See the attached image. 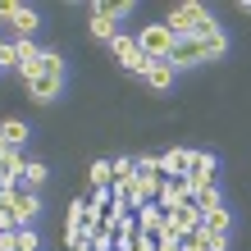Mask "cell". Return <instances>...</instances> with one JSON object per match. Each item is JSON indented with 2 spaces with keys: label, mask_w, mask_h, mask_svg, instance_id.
Masks as SVG:
<instances>
[{
  "label": "cell",
  "mask_w": 251,
  "mask_h": 251,
  "mask_svg": "<svg viewBox=\"0 0 251 251\" xmlns=\"http://www.w3.org/2000/svg\"><path fill=\"white\" fill-rule=\"evenodd\" d=\"M87 178H92V187H110V183H114V169H110V160H96V165L87 169Z\"/></svg>",
  "instance_id": "obj_19"
},
{
  "label": "cell",
  "mask_w": 251,
  "mask_h": 251,
  "mask_svg": "<svg viewBox=\"0 0 251 251\" xmlns=\"http://www.w3.org/2000/svg\"><path fill=\"white\" fill-rule=\"evenodd\" d=\"M9 27H14V41H19V37H32V32H37V9H27V5H23V9H19V19H14Z\"/></svg>",
  "instance_id": "obj_17"
},
{
  "label": "cell",
  "mask_w": 251,
  "mask_h": 251,
  "mask_svg": "<svg viewBox=\"0 0 251 251\" xmlns=\"http://www.w3.org/2000/svg\"><path fill=\"white\" fill-rule=\"evenodd\" d=\"M201 228L210 233V238H228V228H233V215L224 210V205H219V210H210V215L201 219Z\"/></svg>",
  "instance_id": "obj_13"
},
{
  "label": "cell",
  "mask_w": 251,
  "mask_h": 251,
  "mask_svg": "<svg viewBox=\"0 0 251 251\" xmlns=\"http://www.w3.org/2000/svg\"><path fill=\"white\" fill-rule=\"evenodd\" d=\"M19 0H0V19H5V23H14V19H19Z\"/></svg>",
  "instance_id": "obj_25"
},
{
  "label": "cell",
  "mask_w": 251,
  "mask_h": 251,
  "mask_svg": "<svg viewBox=\"0 0 251 251\" xmlns=\"http://www.w3.org/2000/svg\"><path fill=\"white\" fill-rule=\"evenodd\" d=\"M27 137H32V132H27L23 119H5V124H0V142H5V146H19V151H23Z\"/></svg>",
  "instance_id": "obj_15"
},
{
  "label": "cell",
  "mask_w": 251,
  "mask_h": 251,
  "mask_svg": "<svg viewBox=\"0 0 251 251\" xmlns=\"http://www.w3.org/2000/svg\"><path fill=\"white\" fill-rule=\"evenodd\" d=\"M174 78H178V69H174L169 60H151V64H146V73H142V82L151 87V92H169Z\"/></svg>",
  "instance_id": "obj_7"
},
{
  "label": "cell",
  "mask_w": 251,
  "mask_h": 251,
  "mask_svg": "<svg viewBox=\"0 0 251 251\" xmlns=\"http://www.w3.org/2000/svg\"><path fill=\"white\" fill-rule=\"evenodd\" d=\"M0 151H5V142H0Z\"/></svg>",
  "instance_id": "obj_28"
},
{
  "label": "cell",
  "mask_w": 251,
  "mask_h": 251,
  "mask_svg": "<svg viewBox=\"0 0 251 251\" xmlns=\"http://www.w3.org/2000/svg\"><path fill=\"white\" fill-rule=\"evenodd\" d=\"M187 174H215V155H210V151H192Z\"/></svg>",
  "instance_id": "obj_21"
},
{
  "label": "cell",
  "mask_w": 251,
  "mask_h": 251,
  "mask_svg": "<svg viewBox=\"0 0 251 251\" xmlns=\"http://www.w3.org/2000/svg\"><path fill=\"white\" fill-rule=\"evenodd\" d=\"M192 201V183L187 178H165V183H160V192H155V205H160V210H178V205H187Z\"/></svg>",
  "instance_id": "obj_5"
},
{
  "label": "cell",
  "mask_w": 251,
  "mask_h": 251,
  "mask_svg": "<svg viewBox=\"0 0 251 251\" xmlns=\"http://www.w3.org/2000/svg\"><path fill=\"white\" fill-rule=\"evenodd\" d=\"M46 178H50V169H46V165H41V160H27V165H23V178H19V183L37 192L41 183H46Z\"/></svg>",
  "instance_id": "obj_16"
},
{
  "label": "cell",
  "mask_w": 251,
  "mask_h": 251,
  "mask_svg": "<svg viewBox=\"0 0 251 251\" xmlns=\"http://www.w3.org/2000/svg\"><path fill=\"white\" fill-rule=\"evenodd\" d=\"M192 205L201 210V219L210 215V210H219V205H224V201H219V187H205V192H197V197H192Z\"/></svg>",
  "instance_id": "obj_18"
},
{
  "label": "cell",
  "mask_w": 251,
  "mask_h": 251,
  "mask_svg": "<svg viewBox=\"0 0 251 251\" xmlns=\"http://www.w3.org/2000/svg\"><path fill=\"white\" fill-rule=\"evenodd\" d=\"M23 165H27V155L19 146H5L0 151V178H23Z\"/></svg>",
  "instance_id": "obj_12"
},
{
  "label": "cell",
  "mask_w": 251,
  "mask_h": 251,
  "mask_svg": "<svg viewBox=\"0 0 251 251\" xmlns=\"http://www.w3.org/2000/svg\"><path fill=\"white\" fill-rule=\"evenodd\" d=\"M14 251H37V233H32V228H19V242H14Z\"/></svg>",
  "instance_id": "obj_24"
},
{
  "label": "cell",
  "mask_w": 251,
  "mask_h": 251,
  "mask_svg": "<svg viewBox=\"0 0 251 251\" xmlns=\"http://www.w3.org/2000/svg\"><path fill=\"white\" fill-rule=\"evenodd\" d=\"M92 37L96 41H114V37H119V23H114L110 14H100L96 5H92Z\"/></svg>",
  "instance_id": "obj_14"
},
{
  "label": "cell",
  "mask_w": 251,
  "mask_h": 251,
  "mask_svg": "<svg viewBox=\"0 0 251 251\" xmlns=\"http://www.w3.org/2000/svg\"><path fill=\"white\" fill-rule=\"evenodd\" d=\"M169 64L174 69H192V64H210L205 60V41H178V46H174V55H169Z\"/></svg>",
  "instance_id": "obj_8"
},
{
  "label": "cell",
  "mask_w": 251,
  "mask_h": 251,
  "mask_svg": "<svg viewBox=\"0 0 251 251\" xmlns=\"http://www.w3.org/2000/svg\"><path fill=\"white\" fill-rule=\"evenodd\" d=\"M0 233H14V210H5V205H0Z\"/></svg>",
  "instance_id": "obj_26"
},
{
  "label": "cell",
  "mask_w": 251,
  "mask_h": 251,
  "mask_svg": "<svg viewBox=\"0 0 251 251\" xmlns=\"http://www.w3.org/2000/svg\"><path fill=\"white\" fill-rule=\"evenodd\" d=\"M37 210H41V197H37L32 187H23V192H19V201H14V228H32Z\"/></svg>",
  "instance_id": "obj_9"
},
{
  "label": "cell",
  "mask_w": 251,
  "mask_h": 251,
  "mask_svg": "<svg viewBox=\"0 0 251 251\" xmlns=\"http://www.w3.org/2000/svg\"><path fill=\"white\" fill-rule=\"evenodd\" d=\"M110 50H114V60H119L128 73H137V78L146 73V64H151V60L142 55V46H137V32H119V37L110 41Z\"/></svg>",
  "instance_id": "obj_4"
},
{
  "label": "cell",
  "mask_w": 251,
  "mask_h": 251,
  "mask_svg": "<svg viewBox=\"0 0 251 251\" xmlns=\"http://www.w3.org/2000/svg\"><path fill=\"white\" fill-rule=\"evenodd\" d=\"M60 87H64V55L60 50H41V73L27 82V96H32L37 105H50V100L60 96Z\"/></svg>",
  "instance_id": "obj_1"
},
{
  "label": "cell",
  "mask_w": 251,
  "mask_h": 251,
  "mask_svg": "<svg viewBox=\"0 0 251 251\" xmlns=\"http://www.w3.org/2000/svg\"><path fill=\"white\" fill-rule=\"evenodd\" d=\"M210 251H228V238H210Z\"/></svg>",
  "instance_id": "obj_27"
},
{
  "label": "cell",
  "mask_w": 251,
  "mask_h": 251,
  "mask_svg": "<svg viewBox=\"0 0 251 251\" xmlns=\"http://www.w3.org/2000/svg\"><path fill=\"white\" fill-rule=\"evenodd\" d=\"M205 19H210V9L197 5V0H187V5H174V9H169L165 27L174 32V41H192V37H197V27H201Z\"/></svg>",
  "instance_id": "obj_2"
},
{
  "label": "cell",
  "mask_w": 251,
  "mask_h": 251,
  "mask_svg": "<svg viewBox=\"0 0 251 251\" xmlns=\"http://www.w3.org/2000/svg\"><path fill=\"white\" fill-rule=\"evenodd\" d=\"M187 160H192L187 146H169V151L160 155V174H165V178H187Z\"/></svg>",
  "instance_id": "obj_10"
},
{
  "label": "cell",
  "mask_w": 251,
  "mask_h": 251,
  "mask_svg": "<svg viewBox=\"0 0 251 251\" xmlns=\"http://www.w3.org/2000/svg\"><path fill=\"white\" fill-rule=\"evenodd\" d=\"M165 228H169L174 238L183 242L187 233H197V228H201V210H197V205L187 201V205H178V210H169V215H165Z\"/></svg>",
  "instance_id": "obj_6"
},
{
  "label": "cell",
  "mask_w": 251,
  "mask_h": 251,
  "mask_svg": "<svg viewBox=\"0 0 251 251\" xmlns=\"http://www.w3.org/2000/svg\"><path fill=\"white\" fill-rule=\"evenodd\" d=\"M160 183H165V178H160V174H137V192H142V201H146V205L155 201V192H160Z\"/></svg>",
  "instance_id": "obj_20"
},
{
  "label": "cell",
  "mask_w": 251,
  "mask_h": 251,
  "mask_svg": "<svg viewBox=\"0 0 251 251\" xmlns=\"http://www.w3.org/2000/svg\"><path fill=\"white\" fill-rule=\"evenodd\" d=\"M100 14H110V19L114 23H119V19H128V14H132V0H110V5H96Z\"/></svg>",
  "instance_id": "obj_22"
},
{
  "label": "cell",
  "mask_w": 251,
  "mask_h": 251,
  "mask_svg": "<svg viewBox=\"0 0 251 251\" xmlns=\"http://www.w3.org/2000/svg\"><path fill=\"white\" fill-rule=\"evenodd\" d=\"M137 215V233H146V238H155L160 228H165V210L151 201V205H142V210H132Z\"/></svg>",
  "instance_id": "obj_11"
},
{
  "label": "cell",
  "mask_w": 251,
  "mask_h": 251,
  "mask_svg": "<svg viewBox=\"0 0 251 251\" xmlns=\"http://www.w3.org/2000/svg\"><path fill=\"white\" fill-rule=\"evenodd\" d=\"M183 251H210V233H205V228L187 233V238H183Z\"/></svg>",
  "instance_id": "obj_23"
},
{
  "label": "cell",
  "mask_w": 251,
  "mask_h": 251,
  "mask_svg": "<svg viewBox=\"0 0 251 251\" xmlns=\"http://www.w3.org/2000/svg\"><path fill=\"white\" fill-rule=\"evenodd\" d=\"M137 46H142V55H146V60H169L178 41H174V32H169L165 23H146L142 32H137Z\"/></svg>",
  "instance_id": "obj_3"
}]
</instances>
